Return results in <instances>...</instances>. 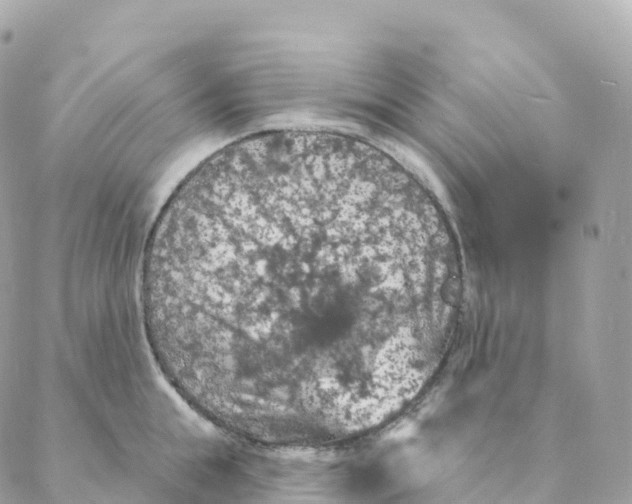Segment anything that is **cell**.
<instances>
[{
	"instance_id": "1",
	"label": "cell",
	"mask_w": 632,
	"mask_h": 504,
	"mask_svg": "<svg viewBox=\"0 0 632 504\" xmlns=\"http://www.w3.org/2000/svg\"><path fill=\"white\" fill-rule=\"evenodd\" d=\"M434 254L421 196L388 155L327 138L242 147L179 194L160 232L171 353L236 435L346 419L377 368L407 357Z\"/></svg>"
}]
</instances>
